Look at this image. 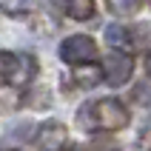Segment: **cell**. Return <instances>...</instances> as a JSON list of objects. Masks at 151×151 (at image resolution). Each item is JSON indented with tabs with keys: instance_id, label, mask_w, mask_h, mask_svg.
Returning <instances> with one entry per match:
<instances>
[{
	"instance_id": "obj_1",
	"label": "cell",
	"mask_w": 151,
	"mask_h": 151,
	"mask_svg": "<svg viewBox=\"0 0 151 151\" xmlns=\"http://www.w3.org/2000/svg\"><path fill=\"white\" fill-rule=\"evenodd\" d=\"M131 114L120 100L114 97H103V100L86 103L83 109L77 111V123L86 131H117V128H126Z\"/></svg>"
},
{
	"instance_id": "obj_4",
	"label": "cell",
	"mask_w": 151,
	"mask_h": 151,
	"mask_svg": "<svg viewBox=\"0 0 151 151\" xmlns=\"http://www.w3.org/2000/svg\"><path fill=\"white\" fill-rule=\"evenodd\" d=\"M103 80L111 86V88H120V86H126L131 80V71H134V60L131 54L126 51H111L103 57Z\"/></svg>"
},
{
	"instance_id": "obj_9",
	"label": "cell",
	"mask_w": 151,
	"mask_h": 151,
	"mask_svg": "<svg viewBox=\"0 0 151 151\" xmlns=\"http://www.w3.org/2000/svg\"><path fill=\"white\" fill-rule=\"evenodd\" d=\"M106 3H109V9L114 14H123V17L134 14L137 9H140V0H106Z\"/></svg>"
},
{
	"instance_id": "obj_3",
	"label": "cell",
	"mask_w": 151,
	"mask_h": 151,
	"mask_svg": "<svg viewBox=\"0 0 151 151\" xmlns=\"http://www.w3.org/2000/svg\"><path fill=\"white\" fill-rule=\"evenodd\" d=\"M60 57H63V63H68L74 68L91 66L97 60V43L88 34H71V37H66L60 43Z\"/></svg>"
},
{
	"instance_id": "obj_12",
	"label": "cell",
	"mask_w": 151,
	"mask_h": 151,
	"mask_svg": "<svg viewBox=\"0 0 151 151\" xmlns=\"http://www.w3.org/2000/svg\"><path fill=\"white\" fill-rule=\"evenodd\" d=\"M145 71H148V77H151V51H148V57H145Z\"/></svg>"
},
{
	"instance_id": "obj_7",
	"label": "cell",
	"mask_w": 151,
	"mask_h": 151,
	"mask_svg": "<svg viewBox=\"0 0 151 151\" xmlns=\"http://www.w3.org/2000/svg\"><path fill=\"white\" fill-rule=\"evenodd\" d=\"M68 17L74 20H91L94 17V0H63Z\"/></svg>"
},
{
	"instance_id": "obj_10",
	"label": "cell",
	"mask_w": 151,
	"mask_h": 151,
	"mask_svg": "<svg viewBox=\"0 0 151 151\" xmlns=\"http://www.w3.org/2000/svg\"><path fill=\"white\" fill-rule=\"evenodd\" d=\"M134 97H137V100H143V106H151V88H148V86H137V88H134Z\"/></svg>"
},
{
	"instance_id": "obj_2",
	"label": "cell",
	"mask_w": 151,
	"mask_h": 151,
	"mask_svg": "<svg viewBox=\"0 0 151 151\" xmlns=\"http://www.w3.org/2000/svg\"><path fill=\"white\" fill-rule=\"evenodd\" d=\"M37 77V60L32 54L0 51V83L3 86H26Z\"/></svg>"
},
{
	"instance_id": "obj_6",
	"label": "cell",
	"mask_w": 151,
	"mask_h": 151,
	"mask_svg": "<svg viewBox=\"0 0 151 151\" xmlns=\"http://www.w3.org/2000/svg\"><path fill=\"white\" fill-rule=\"evenodd\" d=\"M106 40H109L114 49L126 51V54H128V49L134 46V40H131V29H126V26H117V23L106 29Z\"/></svg>"
},
{
	"instance_id": "obj_8",
	"label": "cell",
	"mask_w": 151,
	"mask_h": 151,
	"mask_svg": "<svg viewBox=\"0 0 151 151\" xmlns=\"http://www.w3.org/2000/svg\"><path fill=\"white\" fill-rule=\"evenodd\" d=\"M32 9V0H0V12H6L12 17H20Z\"/></svg>"
},
{
	"instance_id": "obj_5",
	"label": "cell",
	"mask_w": 151,
	"mask_h": 151,
	"mask_svg": "<svg viewBox=\"0 0 151 151\" xmlns=\"http://www.w3.org/2000/svg\"><path fill=\"white\" fill-rule=\"evenodd\" d=\"M66 140H68V131H66V126H63L60 120H46V123H40L37 134H34V145L40 151H63Z\"/></svg>"
},
{
	"instance_id": "obj_11",
	"label": "cell",
	"mask_w": 151,
	"mask_h": 151,
	"mask_svg": "<svg viewBox=\"0 0 151 151\" xmlns=\"http://www.w3.org/2000/svg\"><path fill=\"white\" fill-rule=\"evenodd\" d=\"M88 151H117V143H111V140H97Z\"/></svg>"
}]
</instances>
